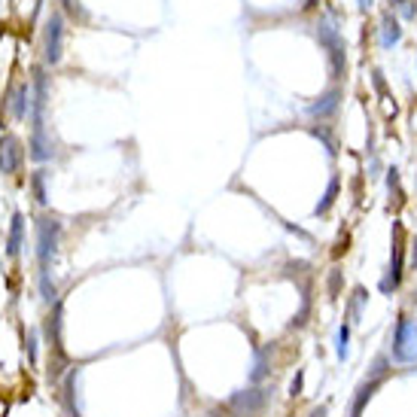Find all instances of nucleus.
<instances>
[{
    "label": "nucleus",
    "mask_w": 417,
    "mask_h": 417,
    "mask_svg": "<svg viewBox=\"0 0 417 417\" xmlns=\"http://www.w3.org/2000/svg\"><path fill=\"white\" fill-rule=\"evenodd\" d=\"M302 381H305V375H302V371H299V375H296V381H292V387H289V393H292V396H299V393H302Z\"/></svg>",
    "instance_id": "dca6fc26"
},
{
    "label": "nucleus",
    "mask_w": 417,
    "mask_h": 417,
    "mask_svg": "<svg viewBox=\"0 0 417 417\" xmlns=\"http://www.w3.org/2000/svg\"><path fill=\"white\" fill-rule=\"evenodd\" d=\"M265 375H268L265 354H262V351H256V354H253V371H250V381H253V384H259V381H262Z\"/></svg>",
    "instance_id": "9b49d317"
},
{
    "label": "nucleus",
    "mask_w": 417,
    "mask_h": 417,
    "mask_svg": "<svg viewBox=\"0 0 417 417\" xmlns=\"http://www.w3.org/2000/svg\"><path fill=\"white\" fill-rule=\"evenodd\" d=\"M381 381H384V359H381V369H378V375L371 378L369 384H363V387H359V396H356V402H354V417H359V414H363L366 402L371 399V393H375V390L381 387Z\"/></svg>",
    "instance_id": "0eeeda50"
},
{
    "label": "nucleus",
    "mask_w": 417,
    "mask_h": 417,
    "mask_svg": "<svg viewBox=\"0 0 417 417\" xmlns=\"http://www.w3.org/2000/svg\"><path fill=\"white\" fill-rule=\"evenodd\" d=\"M320 46L326 49V55H329V71L332 76H341L344 73V67H347V58H344V40H341V34H338V28L332 25L329 19H323L320 21Z\"/></svg>",
    "instance_id": "f03ea898"
},
{
    "label": "nucleus",
    "mask_w": 417,
    "mask_h": 417,
    "mask_svg": "<svg viewBox=\"0 0 417 417\" xmlns=\"http://www.w3.org/2000/svg\"><path fill=\"white\" fill-rule=\"evenodd\" d=\"M311 417H326V408H317V411H311Z\"/></svg>",
    "instance_id": "a211bd4d"
},
{
    "label": "nucleus",
    "mask_w": 417,
    "mask_h": 417,
    "mask_svg": "<svg viewBox=\"0 0 417 417\" xmlns=\"http://www.w3.org/2000/svg\"><path fill=\"white\" fill-rule=\"evenodd\" d=\"M21 159H25V153H21V143L16 138L0 140V168H4V174H16Z\"/></svg>",
    "instance_id": "423d86ee"
},
{
    "label": "nucleus",
    "mask_w": 417,
    "mask_h": 417,
    "mask_svg": "<svg viewBox=\"0 0 417 417\" xmlns=\"http://www.w3.org/2000/svg\"><path fill=\"white\" fill-rule=\"evenodd\" d=\"M21 213H16L13 217V229H9V244H6V253L9 256H16L19 253V247H21Z\"/></svg>",
    "instance_id": "9d476101"
},
{
    "label": "nucleus",
    "mask_w": 417,
    "mask_h": 417,
    "mask_svg": "<svg viewBox=\"0 0 417 417\" xmlns=\"http://www.w3.org/2000/svg\"><path fill=\"white\" fill-rule=\"evenodd\" d=\"M347 354H351V326H341L338 329V359H347Z\"/></svg>",
    "instance_id": "ddd939ff"
},
{
    "label": "nucleus",
    "mask_w": 417,
    "mask_h": 417,
    "mask_svg": "<svg viewBox=\"0 0 417 417\" xmlns=\"http://www.w3.org/2000/svg\"><path fill=\"white\" fill-rule=\"evenodd\" d=\"M338 101H341V92H338V88H332V92L320 95L317 104H311V116H320V119L332 116V113L338 110Z\"/></svg>",
    "instance_id": "6e6552de"
},
{
    "label": "nucleus",
    "mask_w": 417,
    "mask_h": 417,
    "mask_svg": "<svg viewBox=\"0 0 417 417\" xmlns=\"http://www.w3.org/2000/svg\"><path fill=\"white\" fill-rule=\"evenodd\" d=\"M411 265L417 268V241H414V250H411Z\"/></svg>",
    "instance_id": "f3484780"
},
{
    "label": "nucleus",
    "mask_w": 417,
    "mask_h": 417,
    "mask_svg": "<svg viewBox=\"0 0 417 417\" xmlns=\"http://www.w3.org/2000/svg\"><path fill=\"white\" fill-rule=\"evenodd\" d=\"M229 405L238 417H256L265 408V393L262 390H241V393H235Z\"/></svg>",
    "instance_id": "20e7f679"
},
{
    "label": "nucleus",
    "mask_w": 417,
    "mask_h": 417,
    "mask_svg": "<svg viewBox=\"0 0 417 417\" xmlns=\"http://www.w3.org/2000/svg\"><path fill=\"white\" fill-rule=\"evenodd\" d=\"M335 195H338V177H332L329 180V186H326V195H323V201L317 205V213H326L332 205H335Z\"/></svg>",
    "instance_id": "f8f14e48"
},
{
    "label": "nucleus",
    "mask_w": 417,
    "mask_h": 417,
    "mask_svg": "<svg viewBox=\"0 0 417 417\" xmlns=\"http://www.w3.org/2000/svg\"><path fill=\"white\" fill-rule=\"evenodd\" d=\"M28 359L37 363V332H28Z\"/></svg>",
    "instance_id": "4468645a"
},
{
    "label": "nucleus",
    "mask_w": 417,
    "mask_h": 417,
    "mask_svg": "<svg viewBox=\"0 0 417 417\" xmlns=\"http://www.w3.org/2000/svg\"><path fill=\"white\" fill-rule=\"evenodd\" d=\"M396 4H402V0H396Z\"/></svg>",
    "instance_id": "aec40b11"
},
{
    "label": "nucleus",
    "mask_w": 417,
    "mask_h": 417,
    "mask_svg": "<svg viewBox=\"0 0 417 417\" xmlns=\"http://www.w3.org/2000/svg\"><path fill=\"white\" fill-rule=\"evenodd\" d=\"M381 46H393V43H399V37H402V28H399V21L393 19V16H384V21H381Z\"/></svg>",
    "instance_id": "1a4fd4ad"
},
{
    "label": "nucleus",
    "mask_w": 417,
    "mask_h": 417,
    "mask_svg": "<svg viewBox=\"0 0 417 417\" xmlns=\"http://www.w3.org/2000/svg\"><path fill=\"white\" fill-rule=\"evenodd\" d=\"M55 241H58V225L52 220H43L40 222V232H37V244H40V268L43 274H49V259L55 253Z\"/></svg>",
    "instance_id": "39448f33"
},
{
    "label": "nucleus",
    "mask_w": 417,
    "mask_h": 417,
    "mask_svg": "<svg viewBox=\"0 0 417 417\" xmlns=\"http://www.w3.org/2000/svg\"><path fill=\"white\" fill-rule=\"evenodd\" d=\"M402 268H405V247H402V225H393V256H390V268H387V277L381 280V289L393 292L402 284Z\"/></svg>",
    "instance_id": "7ed1b4c3"
},
{
    "label": "nucleus",
    "mask_w": 417,
    "mask_h": 417,
    "mask_svg": "<svg viewBox=\"0 0 417 417\" xmlns=\"http://www.w3.org/2000/svg\"><path fill=\"white\" fill-rule=\"evenodd\" d=\"M414 299H417V292H414Z\"/></svg>",
    "instance_id": "412c9836"
},
{
    "label": "nucleus",
    "mask_w": 417,
    "mask_h": 417,
    "mask_svg": "<svg viewBox=\"0 0 417 417\" xmlns=\"http://www.w3.org/2000/svg\"><path fill=\"white\" fill-rule=\"evenodd\" d=\"M359 6H363V9H369V6H371V0H359Z\"/></svg>",
    "instance_id": "6ab92c4d"
},
{
    "label": "nucleus",
    "mask_w": 417,
    "mask_h": 417,
    "mask_svg": "<svg viewBox=\"0 0 417 417\" xmlns=\"http://www.w3.org/2000/svg\"><path fill=\"white\" fill-rule=\"evenodd\" d=\"M34 192H37V201H46V192H43V174L34 177Z\"/></svg>",
    "instance_id": "2eb2a0df"
},
{
    "label": "nucleus",
    "mask_w": 417,
    "mask_h": 417,
    "mask_svg": "<svg viewBox=\"0 0 417 417\" xmlns=\"http://www.w3.org/2000/svg\"><path fill=\"white\" fill-rule=\"evenodd\" d=\"M393 359L396 363H417V320L399 317L393 332Z\"/></svg>",
    "instance_id": "f257e3e1"
}]
</instances>
